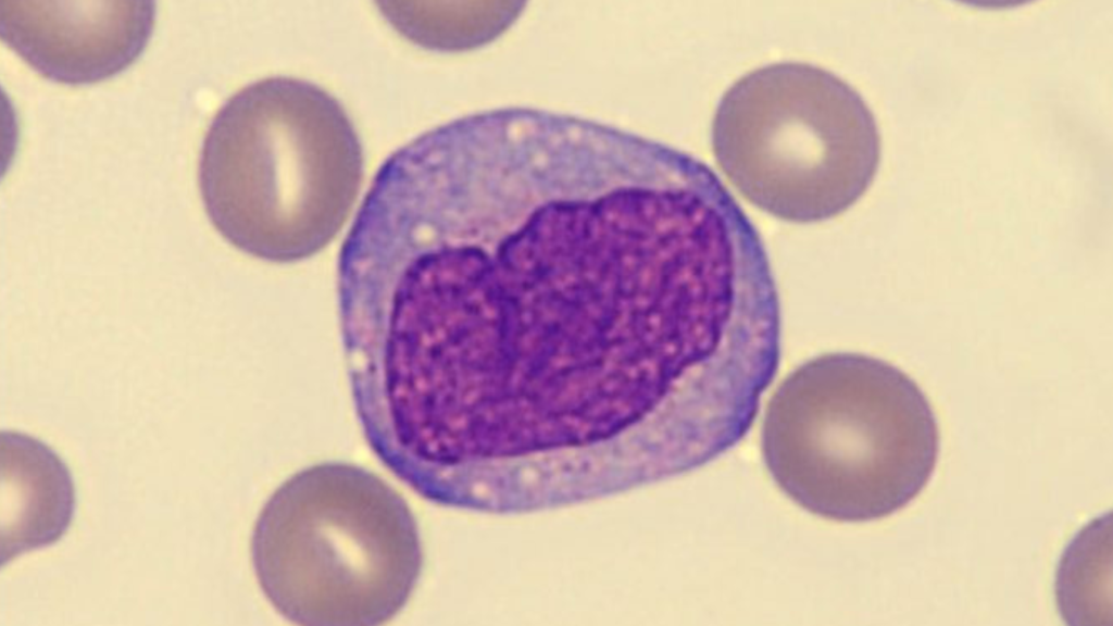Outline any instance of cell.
Segmentation results:
<instances>
[{"mask_svg":"<svg viewBox=\"0 0 1113 626\" xmlns=\"http://www.w3.org/2000/svg\"><path fill=\"white\" fill-rule=\"evenodd\" d=\"M940 435L917 384L890 363L820 355L773 393L762 454L778 488L816 516L863 523L906 506L929 483Z\"/></svg>","mask_w":1113,"mask_h":626,"instance_id":"1","label":"cell"},{"mask_svg":"<svg viewBox=\"0 0 1113 626\" xmlns=\"http://www.w3.org/2000/svg\"><path fill=\"white\" fill-rule=\"evenodd\" d=\"M363 177L342 105L292 77L255 82L211 122L199 163L207 214L233 246L274 262L310 256L338 234Z\"/></svg>","mask_w":1113,"mask_h":626,"instance_id":"2","label":"cell"},{"mask_svg":"<svg viewBox=\"0 0 1113 626\" xmlns=\"http://www.w3.org/2000/svg\"><path fill=\"white\" fill-rule=\"evenodd\" d=\"M251 561L262 592L287 621L375 626L410 600L423 553L398 491L361 466L324 462L270 496L252 530Z\"/></svg>","mask_w":1113,"mask_h":626,"instance_id":"3","label":"cell"},{"mask_svg":"<svg viewBox=\"0 0 1113 626\" xmlns=\"http://www.w3.org/2000/svg\"><path fill=\"white\" fill-rule=\"evenodd\" d=\"M714 158L750 203L787 222L815 223L851 208L871 186L880 136L861 95L802 62L749 72L722 96Z\"/></svg>","mask_w":1113,"mask_h":626,"instance_id":"4","label":"cell"},{"mask_svg":"<svg viewBox=\"0 0 1113 626\" xmlns=\"http://www.w3.org/2000/svg\"><path fill=\"white\" fill-rule=\"evenodd\" d=\"M151 1L0 2V36L42 76L82 85L128 67L155 21Z\"/></svg>","mask_w":1113,"mask_h":626,"instance_id":"5","label":"cell"},{"mask_svg":"<svg viewBox=\"0 0 1113 626\" xmlns=\"http://www.w3.org/2000/svg\"><path fill=\"white\" fill-rule=\"evenodd\" d=\"M1 564L59 540L75 508L71 473L41 441L18 433L1 435Z\"/></svg>","mask_w":1113,"mask_h":626,"instance_id":"6","label":"cell"}]
</instances>
